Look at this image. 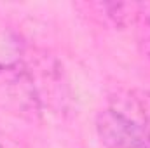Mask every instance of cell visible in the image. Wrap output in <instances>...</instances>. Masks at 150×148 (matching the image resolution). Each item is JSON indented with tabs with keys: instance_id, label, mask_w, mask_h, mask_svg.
<instances>
[{
	"instance_id": "1",
	"label": "cell",
	"mask_w": 150,
	"mask_h": 148,
	"mask_svg": "<svg viewBox=\"0 0 150 148\" xmlns=\"http://www.w3.org/2000/svg\"><path fill=\"white\" fill-rule=\"evenodd\" d=\"M96 131L107 148H150L147 129L119 110L100 111Z\"/></svg>"
},
{
	"instance_id": "2",
	"label": "cell",
	"mask_w": 150,
	"mask_h": 148,
	"mask_svg": "<svg viewBox=\"0 0 150 148\" xmlns=\"http://www.w3.org/2000/svg\"><path fill=\"white\" fill-rule=\"evenodd\" d=\"M25 63V44L11 30H0V77L23 78L26 70Z\"/></svg>"
},
{
	"instance_id": "3",
	"label": "cell",
	"mask_w": 150,
	"mask_h": 148,
	"mask_svg": "<svg viewBox=\"0 0 150 148\" xmlns=\"http://www.w3.org/2000/svg\"><path fill=\"white\" fill-rule=\"evenodd\" d=\"M145 129H147V132H149V136H150V117H149V125H147Z\"/></svg>"
}]
</instances>
